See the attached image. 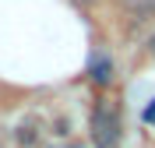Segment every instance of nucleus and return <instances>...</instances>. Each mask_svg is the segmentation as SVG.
<instances>
[{
  "label": "nucleus",
  "mask_w": 155,
  "mask_h": 148,
  "mask_svg": "<svg viewBox=\"0 0 155 148\" xmlns=\"http://www.w3.org/2000/svg\"><path fill=\"white\" fill-rule=\"evenodd\" d=\"M92 138L95 148H116L120 145V109L113 102H99L92 113Z\"/></svg>",
  "instance_id": "f257e3e1"
},
{
  "label": "nucleus",
  "mask_w": 155,
  "mask_h": 148,
  "mask_svg": "<svg viewBox=\"0 0 155 148\" xmlns=\"http://www.w3.org/2000/svg\"><path fill=\"white\" fill-rule=\"evenodd\" d=\"M92 78H95L99 85H109V81H113V64H109L106 57H99L95 64H92Z\"/></svg>",
  "instance_id": "f03ea898"
},
{
  "label": "nucleus",
  "mask_w": 155,
  "mask_h": 148,
  "mask_svg": "<svg viewBox=\"0 0 155 148\" xmlns=\"http://www.w3.org/2000/svg\"><path fill=\"white\" fill-rule=\"evenodd\" d=\"M120 4L134 14H155V0H120Z\"/></svg>",
  "instance_id": "7ed1b4c3"
},
{
  "label": "nucleus",
  "mask_w": 155,
  "mask_h": 148,
  "mask_svg": "<svg viewBox=\"0 0 155 148\" xmlns=\"http://www.w3.org/2000/svg\"><path fill=\"white\" fill-rule=\"evenodd\" d=\"M145 120H148V123H155V102H152V106L145 109Z\"/></svg>",
  "instance_id": "20e7f679"
}]
</instances>
